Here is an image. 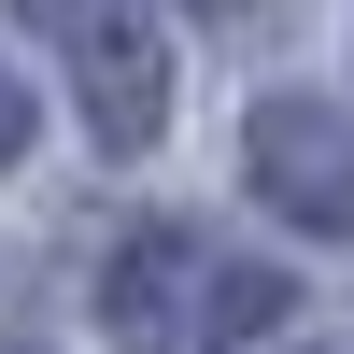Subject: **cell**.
<instances>
[{
  "label": "cell",
  "instance_id": "obj_1",
  "mask_svg": "<svg viewBox=\"0 0 354 354\" xmlns=\"http://www.w3.org/2000/svg\"><path fill=\"white\" fill-rule=\"evenodd\" d=\"M100 326L128 354H227V340L283 326V283L241 270V255H213V241H185V227H142L100 270Z\"/></svg>",
  "mask_w": 354,
  "mask_h": 354
},
{
  "label": "cell",
  "instance_id": "obj_2",
  "mask_svg": "<svg viewBox=\"0 0 354 354\" xmlns=\"http://www.w3.org/2000/svg\"><path fill=\"white\" fill-rule=\"evenodd\" d=\"M28 28L71 57L100 142H156V113H170V57H156V28H142V0H28Z\"/></svg>",
  "mask_w": 354,
  "mask_h": 354
},
{
  "label": "cell",
  "instance_id": "obj_3",
  "mask_svg": "<svg viewBox=\"0 0 354 354\" xmlns=\"http://www.w3.org/2000/svg\"><path fill=\"white\" fill-rule=\"evenodd\" d=\"M241 156H255V185H270L298 227H354V128L326 100H270Z\"/></svg>",
  "mask_w": 354,
  "mask_h": 354
},
{
  "label": "cell",
  "instance_id": "obj_4",
  "mask_svg": "<svg viewBox=\"0 0 354 354\" xmlns=\"http://www.w3.org/2000/svg\"><path fill=\"white\" fill-rule=\"evenodd\" d=\"M15 142H28V85L0 71V156H15Z\"/></svg>",
  "mask_w": 354,
  "mask_h": 354
}]
</instances>
